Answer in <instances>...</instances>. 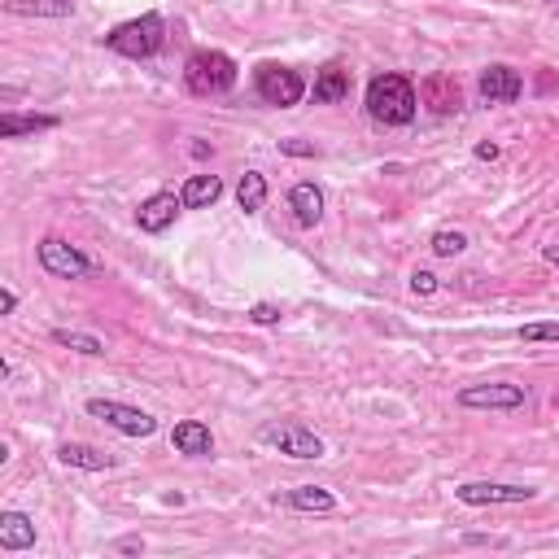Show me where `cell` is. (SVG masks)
I'll return each mask as SVG.
<instances>
[{"label": "cell", "mask_w": 559, "mask_h": 559, "mask_svg": "<svg viewBox=\"0 0 559 559\" xmlns=\"http://www.w3.org/2000/svg\"><path fill=\"white\" fill-rule=\"evenodd\" d=\"M420 101H424L433 114H455L459 105H463L459 83L450 79V75H428V79L420 83Z\"/></svg>", "instance_id": "obj_14"}, {"label": "cell", "mask_w": 559, "mask_h": 559, "mask_svg": "<svg viewBox=\"0 0 559 559\" xmlns=\"http://www.w3.org/2000/svg\"><path fill=\"white\" fill-rule=\"evenodd\" d=\"M118 551H123V555H136V551H145V542H140V538H127V542H118Z\"/></svg>", "instance_id": "obj_31"}, {"label": "cell", "mask_w": 559, "mask_h": 559, "mask_svg": "<svg viewBox=\"0 0 559 559\" xmlns=\"http://www.w3.org/2000/svg\"><path fill=\"white\" fill-rule=\"evenodd\" d=\"M9 14H27V18H66L70 0H5Z\"/></svg>", "instance_id": "obj_23"}, {"label": "cell", "mask_w": 559, "mask_h": 559, "mask_svg": "<svg viewBox=\"0 0 559 559\" xmlns=\"http://www.w3.org/2000/svg\"><path fill=\"white\" fill-rule=\"evenodd\" d=\"M437 289H442V280H437L433 271H424V267L411 271V293L415 297H428V293H437Z\"/></svg>", "instance_id": "obj_25"}, {"label": "cell", "mask_w": 559, "mask_h": 559, "mask_svg": "<svg viewBox=\"0 0 559 559\" xmlns=\"http://www.w3.org/2000/svg\"><path fill=\"white\" fill-rule=\"evenodd\" d=\"M459 407H468V411H516V407H525V385H511V380L468 385V389H459Z\"/></svg>", "instance_id": "obj_8"}, {"label": "cell", "mask_w": 559, "mask_h": 559, "mask_svg": "<svg viewBox=\"0 0 559 559\" xmlns=\"http://www.w3.org/2000/svg\"><path fill=\"white\" fill-rule=\"evenodd\" d=\"M57 459H62L66 468H79V472H110L114 468V455H105L97 446H83V442H66L57 450Z\"/></svg>", "instance_id": "obj_17"}, {"label": "cell", "mask_w": 559, "mask_h": 559, "mask_svg": "<svg viewBox=\"0 0 559 559\" xmlns=\"http://www.w3.org/2000/svg\"><path fill=\"white\" fill-rule=\"evenodd\" d=\"M184 210V201L175 197V193H153L145 206L136 210V223H140V232H149V236H158V232H166L175 223V214Z\"/></svg>", "instance_id": "obj_11"}, {"label": "cell", "mask_w": 559, "mask_h": 559, "mask_svg": "<svg viewBox=\"0 0 559 559\" xmlns=\"http://www.w3.org/2000/svg\"><path fill=\"white\" fill-rule=\"evenodd\" d=\"M14 311H18V293L5 289V293H0V315H14Z\"/></svg>", "instance_id": "obj_29"}, {"label": "cell", "mask_w": 559, "mask_h": 559, "mask_svg": "<svg viewBox=\"0 0 559 559\" xmlns=\"http://www.w3.org/2000/svg\"><path fill=\"white\" fill-rule=\"evenodd\" d=\"M280 153H293V158H315V145H302V140H280Z\"/></svg>", "instance_id": "obj_28"}, {"label": "cell", "mask_w": 559, "mask_h": 559, "mask_svg": "<svg viewBox=\"0 0 559 559\" xmlns=\"http://www.w3.org/2000/svg\"><path fill=\"white\" fill-rule=\"evenodd\" d=\"M236 79H241V70H236L232 57L219 49H197L184 62V88L193 92V97H223V92L236 88Z\"/></svg>", "instance_id": "obj_2"}, {"label": "cell", "mask_w": 559, "mask_h": 559, "mask_svg": "<svg viewBox=\"0 0 559 559\" xmlns=\"http://www.w3.org/2000/svg\"><path fill=\"white\" fill-rule=\"evenodd\" d=\"M57 118L53 114H0V136L14 140V136H35V132H53Z\"/></svg>", "instance_id": "obj_20"}, {"label": "cell", "mask_w": 559, "mask_h": 559, "mask_svg": "<svg viewBox=\"0 0 559 559\" xmlns=\"http://www.w3.org/2000/svg\"><path fill=\"white\" fill-rule=\"evenodd\" d=\"M254 88L267 105H280V110H289V105L306 97V79L289 66H276V62H263L254 70Z\"/></svg>", "instance_id": "obj_6"}, {"label": "cell", "mask_w": 559, "mask_h": 559, "mask_svg": "<svg viewBox=\"0 0 559 559\" xmlns=\"http://www.w3.org/2000/svg\"><path fill=\"white\" fill-rule=\"evenodd\" d=\"M171 446L180 450V455L188 459H210L214 455V437H210V428L201 424V420H180L171 428Z\"/></svg>", "instance_id": "obj_12"}, {"label": "cell", "mask_w": 559, "mask_h": 559, "mask_svg": "<svg viewBox=\"0 0 559 559\" xmlns=\"http://www.w3.org/2000/svg\"><path fill=\"white\" fill-rule=\"evenodd\" d=\"M455 498L468 507H498V503H533V485H498V481H463L455 485Z\"/></svg>", "instance_id": "obj_9"}, {"label": "cell", "mask_w": 559, "mask_h": 559, "mask_svg": "<svg viewBox=\"0 0 559 559\" xmlns=\"http://www.w3.org/2000/svg\"><path fill=\"white\" fill-rule=\"evenodd\" d=\"M35 546V520L27 511H0V551H31Z\"/></svg>", "instance_id": "obj_13"}, {"label": "cell", "mask_w": 559, "mask_h": 559, "mask_svg": "<svg viewBox=\"0 0 559 559\" xmlns=\"http://www.w3.org/2000/svg\"><path fill=\"white\" fill-rule=\"evenodd\" d=\"M477 158H481V162H494V158H498V145H494V140H485V145H477Z\"/></svg>", "instance_id": "obj_30"}, {"label": "cell", "mask_w": 559, "mask_h": 559, "mask_svg": "<svg viewBox=\"0 0 559 559\" xmlns=\"http://www.w3.org/2000/svg\"><path fill=\"white\" fill-rule=\"evenodd\" d=\"M420 110V92L407 75H376L367 83V114L380 127H407Z\"/></svg>", "instance_id": "obj_1"}, {"label": "cell", "mask_w": 559, "mask_h": 559, "mask_svg": "<svg viewBox=\"0 0 559 559\" xmlns=\"http://www.w3.org/2000/svg\"><path fill=\"white\" fill-rule=\"evenodd\" d=\"M249 319H254V324H263V328H271V324H280V306L258 302V306H249Z\"/></svg>", "instance_id": "obj_27"}, {"label": "cell", "mask_w": 559, "mask_h": 559, "mask_svg": "<svg viewBox=\"0 0 559 559\" xmlns=\"http://www.w3.org/2000/svg\"><path fill=\"white\" fill-rule=\"evenodd\" d=\"M236 206H241L245 214L267 206V175L263 171H245L241 175V184H236Z\"/></svg>", "instance_id": "obj_21"}, {"label": "cell", "mask_w": 559, "mask_h": 559, "mask_svg": "<svg viewBox=\"0 0 559 559\" xmlns=\"http://www.w3.org/2000/svg\"><path fill=\"white\" fill-rule=\"evenodd\" d=\"M350 97V70H341V66H324L315 75V101L319 105H337V101H346Z\"/></svg>", "instance_id": "obj_19"}, {"label": "cell", "mask_w": 559, "mask_h": 559, "mask_svg": "<svg viewBox=\"0 0 559 559\" xmlns=\"http://www.w3.org/2000/svg\"><path fill=\"white\" fill-rule=\"evenodd\" d=\"M428 249H433L437 258H459L463 249H468V236L455 232V228H442V232H433V241H428Z\"/></svg>", "instance_id": "obj_24"}, {"label": "cell", "mask_w": 559, "mask_h": 559, "mask_svg": "<svg viewBox=\"0 0 559 559\" xmlns=\"http://www.w3.org/2000/svg\"><path fill=\"white\" fill-rule=\"evenodd\" d=\"M166 44V22L162 14H140L132 22H123V27H114L105 35V49L127 57V62H149V57H158Z\"/></svg>", "instance_id": "obj_3"}, {"label": "cell", "mask_w": 559, "mask_h": 559, "mask_svg": "<svg viewBox=\"0 0 559 559\" xmlns=\"http://www.w3.org/2000/svg\"><path fill=\"white\" fill-rule=\"evenodd\" d=\"M542 254H546V263H555V267H559V245H546Z\"/></svg>", "instance_id": "obj_32"}, {"label": "cell", "mask_w": 559, "mask_h": 559, "mask_svg": "<svg viewBox=\"0 0 559 559\" xmlns=\"http://www.w3.org/2000/svg\"><path fill=\"white\" fill-rule=\"evenodd\" d=\"M53 341H57V346H66V350H75V354H88V359H101V354H105V341L92 337V332L53 328Z\"/></svg>", "instance_id": "obj_22"}, {"label": "cell", "mask_w": 559, "mask_h": 559, "mask_svg": "<svg viewBox=\"0 0 559 559\" xmlns=\"http://www.w3.org/2000/svg\"><path fill=\"white\" fill-rule=\"evenodd\" d=\"M88 415L101 424H110L114 433L123 437H153L158 433V420L140 407H127V402H114V398H88Z\"/></svg>", "instance_id": "obj_5"}, {"label": "cell", "mask_w": 559, "mask_h": 559, "mask_svg": "<svg viewBox=\"0 0 559 559\" xmlns=\"http://www.w3.org/2000/svg\"><path fill=\"white\" fill-rule=\"evenodd\" d=\"M219 197H223V180H219V175H188L184 188H180L184 210H206Z\"/></svg>", "instance_id": "obj_16"}, {"label": "cell", "mask_w": 559, "mask_h": 559, "mask_svg": "<svg viewBox=\"0 0 559 559\" xmlns=\"http://www.w3.org/2000/svg\"><path fill=\"white\" fill-rule=\"evenodd\" d=\"M289 210L302 228H315V223L324 219V193H319V184H311V180L293 184L289 188Z\"/></svg>", "instance_id": "obj_15"}, {"label": "cell", "mask_w": 559, "mask_h": 559, "mask_svg": "<svg viewBox=\"0 0 559 559\" xmlns=\"http://www.w3.org/2000/svg\"><path fill=\"white\" fill-rule=\"evenodd\" d=\"M520 341H559V324H525L516 328Z\"/></svg>", "instance_id": "obj_26"}, {"label": "cell", "mask_w": 559, "mask_h": 559, "mask_svg": "<svg viewBox=\"0 0 559 559\" xmlns=\"http://www.w3.org/2000/svg\"><path fill=\"white\" fill-rule=\"evenodd\" d=\"M555 5H559V0H555Z\"/></svg>", "instance_id": "obj_33"}, {"label": "cell", "mask_w": 559, "mask_h": 559, "mask_svg": "<svg viewBox=\"0 0 559 559\" xmlns=\"http://www.w3.org/2000/svg\"><path fill=\"white\" fill-rule=\"evenodd\" d=\"M35 254H40V267L49 271V276H57V280H83L92 271V258L79 254V249L70 241H62V236H44Z\"/></svg>", "instance_id": "obj_7"}, {"label": "cell", "mask_w": 559, "mask_h": 559, "mask_svg": "<svg viewBox=\"0 0 559 559\" xmlns=\"http://www.w3.org/2000/svg\"><path fill=\"white\" fill-rule=\"evenodd\" d=\"M284 503L293 511H311V516H328V511H337V498L324 485H297V490L284 494Z\"/></svg>", "instance_id": "obj_18"}, {"label": "cell", "mask_w": 559, "mask_h": 559, "mask_svg": "<svg viewBox=\"0 0 559 559\" xmlns=\"http://www.w3.org/2000/svg\"><path fill=\"white\" fill-rule=\"evenodd\" d=\"M258 442L271 446V450H280V455H289V459H302V463L324 459V442L315 437V428H306L297 420L263 424V428H258Z\"/></svg>", "instance_id": "obj_4"}, {"label": "cell", "mask_w": 559, "mask_h": 559, "mask_svg": "<svg viewBox=\"0 0 559 559\" xmlns=\"http://www.w3.org/2000/svg\"><path fill=\"white\" fill-rule=\"evenodd\" d=\"M477 88H481L485 105H511V101H520V92H525V79H520V70H511V66H485Z\"/></svg>", "instance_id": "obj_10"}]
</instances>
